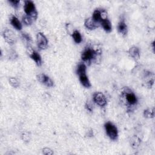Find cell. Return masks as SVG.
Listing matches in <instances>:
<instances>
[{
	"mask_svg": "<svg viewBox=\"0 0 155 155\" xmlns=\"http://www.w3.org/2000/svg\"><path fill=\"white\" fill-rule=\"evenodd\" d=\"M36 42L38 48L40 50H44L48 46V40L46 36L41 32H39L36 35Z\"/></svg>",
	"mask_w": 155,
	"mask_h": 155,
	"instance_id": "8992f818",
	"label": "cell"
},
{
	"mask_svg": "<svg viewBox=\"0 0 155 155\" xmlns=\"http://www.w3.org/2000/svg\"><path fill=\"white\" fill-rule=\"evenodd\" d=\"M24 10L25 14L30 16L33 20H35L38 16V13L36 7L33 1L30 0L25 1L24 5Z\"/></svg>",
	"mask_w": 155,
	"mask_h": 155,
	"instance_id": "7a4b0ae2",
	"label": "cell"
},
{
	"mask_svg": "<svg viewBox=\"0 0 155 155\" xmlns=\"http://www.w3.org/2000/svg\"><path fill=\"white\" fill-rule=\"evenodd\" d=\"M127 25L125 23L124 19L121 20L117 25V30L119 33H121L123 35H126L127 33Z\"/></svg>",
	"mask_w": 155,
	"mask_h": 155,
	"instance_id": "9a60e30c",
	"label": "cell"
},
{
	"mask_svg": "<svg viewBox=\"0 0 155 155\" xmlns=\"http://www.w3.org/2000/svg\"><path fill=\"white\" fill-rule=\"evenodd\" d=\"M128 53L130 56L135 60H138L140 58V50L137 47L133 46L131 47L128 50Z\"/></svg>",
	"mask_w": 155,
	"mask_h": 155,
	"instance_id": "4fadbf2b",
	"label": "cell"
},
{
	"mask_svg": "<svg viewBox=\"0 0 155 155\" xmlns=\"http://www.w3.org/2000/svg\"><path fill=\"white\" fill-rule=\"evenodd\" d=\"M21 138L24 142H28L30 140V135L28 132H24L21 135Z\"/></svg>",
	"mask_w": 155,
	"mask_h": 155,
	"instance_id": "cb8c5ba5",
	"label": "cell"
},
{
	"mask_svg": "<svg viewBox=\"0 0 155 155\" xmlns=\"http://www.w3.org/2000/svg\"><path fill=\"white\" fill-rule=\"evenodd\" d=\"M93 100L97 105L101 107H104L107 104L105 96L101 92L94 93L93 94Z\"/></svg>",
	"mask_w": 155,
	"mask_h": 155,
	"instance_id": "277c9868",
	"label": "cell"
},
{
	"mask_svg": "<svg viewBox=\"0 0 155 155\" xmlns=\"http://www.w3.org/2000/svg\"><path fill=\"white\" fill-rule=\"evenodd\" d=\"M33 19L28 15H25L22 17V22L25 25H30L33 22Z\"/></svg>",
	"mask_w": 155,
	"mask_h": 155,
	"instance_id": "603a6c76",
	"label": "cell"
},
{
	"mask_svg": "<svg viewBox=\"0 0 155 155\" xmlns=\"http://www.w3.org/2000/svg\"><path fill=\"white\" fill-rule=\"evenodd\" d=\"M107 136L112 140H116L118 137V130L117 127L111 122H107L104 125Z\"/></svg>",
	"mask_w": 155,
	"mask_h": 155,
	"instance_id": "3957f363",
	"label": "cell"
},
{
	"mask_svg": "<svg viewBox=\"0 0 155 155\" xmlns=\"http://www.w3.org/2000/svg\"><path fill=\"white\" fill-rule=\"evenodd\" d=\"M36 78L39 82L47 87H52L54 86V82L52 79L45 74H39L36 76Z\"/></svg>",
	"mask_w": 155,
	"mask_h": 155,
	"instance_id": "ba28073f",
	"label": "cell"
},
{
	"mask_svg": "<svg viewBox=\"0 0 155 155\" xmlns=\"http://www.w3.org/2000/svg\"><path fill=\"white\" fill-rule=\"evenodd\" d=\"M91 18H93V19L94 21L99 23L102 19L107 18V13L104 10L101 11L99 9H96L93 12V16Z\"/></svg>",
	"mask_w": 155,
	"mask_h": 155,
	"instance_id": "30bf717a",
	"label": "cell"
},
{
	"mask_svg": "<svg viewBox=\"0 0 155 155\" xmlns=\"http://www.w3.org/2000/svg\"><path fill=\"white\" fill-rule=\"evenodd\" d=\"M100 25L102 26L103 29L106 31V32H110L112 30V25L110 21V20L108 18H105L102 19L101 22H99Z\"/></svg>",
	"mask_w": 155,
	"mask_h": 155,
	"instance_id": "7c38bea8",
	"label": "cell"
},
{
	"mask_svg": "<svg viewBox=\"0 0 155 155\" xmlns=\"http://www.w3.org/2000/svg\"><path fill=\"white\" fill-rule=\"evenodd\" d=\"M124 96L125 97L127 104L130 106H134L137 103V98L135 94L131 91H126L124 92Z\"/></svg>",
	"mask_w": 155,
	"mask_h": 155,
	"instance_id": "5b68a950",
	"label": "cell"
},
{
	"mask_svg": "<svg viewBox=\"0 0 155 155\" xmlns=\"http://www.w3.org/2000/svg\"><path fill=\"white\" fill-rule=\"evenodd\" d=\"M8 82H9V84L11 85V86H12L14 88H18L20 85V83L18 79L15 77H10L8 79Z\"/></svg>",
	"mask_w": 155,
	"mask_h": 155,
	"instance_id": "44dd1931",
	"label": "cell"
},
{
	"mask_svg": "<svg viewBox=\"0 0 155 155\" xmlns=\"http://www.w3.org/2000/svg\"><path fill=\"white\" fill-rule=\"evenodd\" d=\"M2 35L5 41L8 44H13L15 42L16 36L12 30L9 29L4 30L2 33Z\"/></svg>",
	"mask_w": 155,
	"mask_h": 155,
	"instance_id": "9c48e42d",
	"label": "cell"
},
{
	"mask_svg": "<svg viewBox=\"0 0 155 155\" xmlns=\"http://www.w3.org/2000/svg\"><path fill=\"white\" fill-rule=\"evenodd\" d=\"M42 153L46 155H51L53 154V151L49 148H44L42 149Z\"/></svg>",
	"mask_w": 155,
	"mask_h": 155,
	"instance_id": "484cf974",
	"label": "cell"
},
{
	"mask_svg": "<svg viewBox=\"0 0 155 155\" xmlns=\"http://www.w3.org/2000/svg\"><path fill=\"white\" fill-rule=\"evenodd\" d=\"M21 36H22V38L25 41V42L27 43V47L31 45V38L30 36V35L27 33L25 32H23L21 33Z\"/></svg>",
	"mask_w": 155,
	"mask_h": 155,
	"instance_id": "ffe728a7",
	"label": "cell"
},
{
	"mask_svg": "<svg viewBox=\"0 0 155 155\" xmlns=\"http://www.w3.org/2000/svg\"><path fill=\"white\" fill-rule=\"evenodd\" d=\"M79 79L81 84L84 86L85 88H90L91 87V83L88 76L85 74H82L79 76Z\"/></svg>",
	"mask_w": 155,
	"mask_h": 155,
	"instance_id": "2e32d148",
	"label": "cell"
},
{
	"mask_svg": "<svg viewBox=\"0 0 155 155\" xmlns=\"http://www.w3.org/2000/svg\"><path fill=\"white\" fill-rule=\"evenodd\" d=\"M10 24L16 30H22V25L21 24V22L19 21L18 18H16L15 16H12L10 19Z\"/></svg>",
	"mask_w": 155,
	"mask_h": 155,
	"instance_id": "5bb4252c",
	"label": "cell"
},
{
	"mask_svg": "<svg viewBox=\"0 0 155 155\" xmlns=\"http://www.w3.org/2000/svg\"><path fill=\"white\" fill-rule=\"evenodd\" d=\"M71 35H72V38L73 39L74 41L76 44H79V43H81L82 42V38L81 34L80 33V32L79 31L74 30V31L73 32Z\"/></svg>",
	"mask_w": 155,
	"mask_h": 155,
	"instance_id": "ac0fdd59",
	"label": "cell"
},
{
	"mask_svg": "<svg viewBox=\"0 0 155 155\" xmlns=\"http://www.w3.org/2000/svg\"><path fill=\"white\" fill-rule=\"evenodd\" d=\"M86 70H87L86 65L84 62H81L78 65L76 70V73L79 76L82 74H85Z\"/></svg>",
	"mask_w": 155,
	"mask_h": 155,
	"instance_id": "e0dca14e",
	"label": "cell"
},
{
	"mask_svg": "<svg viewBox=\"0 0 155 155\" xmlns=\"http://www.w3.org/2000/svg\"><path fill=\"white\" fill-rule=\"evenodd\" d=\"M130 144L133 148H137L140 144V139L137 136H134L130 140Z\"/></svg>",
	"mask_w": 155,
	"mask_h": 155,
	"instance_id": "d6986e66",
	"label": "cell"
},
{
	"mask_svg": "<svg viewBox=\"0 0 155 155\" xmlns=\"http://www.w3.org/2000/svg\"><path fill=\"white\" fill-rule=\"evenodd\" d=\"M97 57V52L91 47L85 48L81 53V59L88 64H90L91 61L96 60Z\"/></svg>",
	"mask_w": 155,
	"mask_h": 155,
	"instance_id": "6da1fadb",
	"label": "cell"
},
{
	"mask_svg": "<svg viewBox=\"0 0 155 155\" xmlns=\"http://www.w3.org/2000/svg\"><path fill=\"white\" fill-rule=\"evenodd\" d=\"M143 115L145 117L153 118L154 115V110L153 108H148L147 110H145L143 111Z\"/></svg>",
	"mask_w": 155,
	"mask_h": 155,
	"instance_id": "7402d4cb",
	"label": "cell"
},
{
	"mask_svg": "<svg viewBox=\"0 0 155 155\" xmlns=\"http://www.w3.org/2000/svg\"><path fill=\"white\" fill-rule=\"evenodd\" d=\"M9 58H10V59L15 60V59L17 58V54H16L14 51H13V53H10Z\"/></svg>",
	"mask_w": 155,
	"mask_h": 155,
	"instance_id": "f1b7e54d",
	"label": "cell"
},
{
	"mask_svg": "<svg viewBox=\"0 0 155 155\" xmlns=\"http://www.w3.org/2000/svg\"><path fill=\"white\" fill-rule=\"evenodd\" d=\"M84 25L85 27L89 30H94L99 27L100 24L94 21L92 18H88L85 19Z\"/></svg>",
	"mask_w": 155,
	"mask_h": 155,
	"instance_id": "8fae6325",
	"label": "cell"
},
{
	"mask_svg": "<svg viewBox=\"0 0 155 155\" xmlns=\"http://www.w3.org/2000/svg\"><path fill=\"white\" fill-rule=\"evenodd\" d=\"M8 2L15 8H18L19 6L20 1L19 0H8Z\"/></svg>",
	"mask_w": 155,
	"mask_h": 155,
	"instance_id": "d4e9b609",
	"label": "cell"
},
{
	"mask_svg": "<svg viewBox=\"0 0 155 155\" xmlns=\"http://www.w3.org/2000/svg\"><path fill=\"white\" fill-rule=\"evenodd\" d=\"M27 52L30 58L33 60L38 66H41L42 64V59L40 54L35 50H33L31 45L27 46Z\"/></svg>",
	"mask_w": 155,
	"mask_h": 155,
	"instance_id": "52a82bcc",
	"label": "cell"
},
{
	"mask_svg": "<svg viewBox=\"0 0 155 155\" xmlns=\"http://www.w3.org/2000/svg\"><path fill=\"white\" fill-rule=\"evenodd\" d=\"M66 30H67V32L70 34H72L73 32L74 31L73 30V27L70 24H66Z\"/></svg>",
	"mask_w": 155,
	"mask_h": 155,
	"instance_id": "4316f807",
	"label": "cell"
},
{
	"mask_svg": "<svg viewBox=\"0 0 155 155\" xmlns=\"http://www.w3.org/2000/svg\"><path fill=\"white\" fill-rule=\"evenodd\" d=\"M85 108H86V109H87L88 111H90V112H91V111H93L92 105H91V103H90V102H87V103H86Z\"/></svg>",
	"mask_w": 155,
	"mask_h": 155,
	"instance_id": "83f0119b",
	"label": "cell"
}]
</instances>
